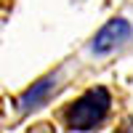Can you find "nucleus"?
Wrapping results in <instances>:
<instances>
[{"label": "nucleus", "mask_w": 133, "mask_h": 133, "mask_svg": "<svg viewBox=\"0 0 133 133\" xmlns=\"http://www.w3.org/2000/svg\"><path fill=\"white\" fill-rule=\"evenodd\" d=\"M130 51H133V5L123 8L109 21H104L88 37L85 45L77 51L75 59H77L80 66L98 69V66H107L115 59L128 56Z\"/></svg>", "instance_id": "obj_1"}, {"label": "nucleus", "mask_w": 133, "mask_h": 133, "mask_svg": "<svg viewBox=\"0 0 133 133\" xmlns=\"http://www.w3.org/2000/svg\"><path fill=\"white\" fill-rule=\"evenodd\" d=\"M77 69H80V64H77V59H69V61H64L59 64L56 69H51L40 77V80H35L24 93H21L14 107H16V117H27V115H35L40 112L43 107H48L53 98H56L66 85H69L75 80V75Z\"/></svg>", "instance_id": "obj_3"}, {"label": "nucleus", "mask_w": 133, "mask_h": 133, "mask_svg": "<svg viewBox=\"0 0 133 133\" xmlns=\"http://www.w3.org/2000/svg\"><path fill=\"white\" fill-rule=\"evenodd\" d=\"M59 117L64 128L72 133H96L112 117V93L104 85H93L66 104L59 112Z\"/></svg>", "instance_id": "obj_2"}]
</instances>
